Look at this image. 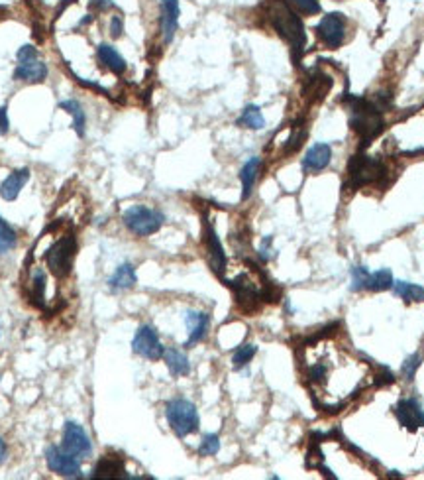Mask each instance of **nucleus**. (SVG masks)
I'll return each mask as SVG.
<instances>
[{
	"label": "nucleus",
	"instance_id": "e433bc0d",
	"mask_svg": "<svg viewBox=\"0 0 424 480\" xmlns=\"http://www.w3.org/2000/svg\"><path fill=\"white\" fill-rule=\"evenodd\" d=\"M11 131V120H8V109L2 107L0 109V136H4L6 132Z\"/></svg>",
	"mask_w": 424,
	"mask_h": 480
},
{
	"label": "nucleus",
	"instance_id": "c9c22d12",
	"mask_svg": "<svg viewBox=\"0 0 424 480\" xmlns=\"http://www.w3.org/2000/svg\"><path fill=\"white\" fill-rule=\"evenodd\" d=\"M110 34H112V38H120L124 34V20H122V16H112L110 18Z\"/></svg>",
	"mask_w": 424,
	"mask_h": 480
},
{
	"label": "nucleus",
	"instance_id": "6e6552de",
	"mask_svg": "<svg viewBox=\"0 0 424 480\" xmlns=\"http://www.w3.org/2000/svg\"><path fill=\"white\" fill-rule=\"evenodd\" d=\"M46 462H48V469L55 474H61L65 479H83L81 459L67 453L63 447L50 445L46 449Z\"/></svg>",
	"mask_w": 424,
	"mask_h": 480
},
{
	"label": "nucleus",
	"instance_id": "f704fd0d",
	"mask_svg": "<svg viewBox=\"0 0 424 480\" xmlns=\"http://www.w3.org/2000/svg\"><path fill=\"white\" fill-rule=\"evenodd\" d=\"M395 382V374L387 366H379V372L375 374V384L377 386H389Z\"/></svg>",
	"mask_w": 424,
	"mask_h": 480
},
{
	"label": "nucleus",
	"instance_id": "6ab92c4d",
	"mask_svg": "<svg viewBox=\"0 0 424 480\" xmlns=\"http://www.w3.org/2000/svg\"><path fill=\"white\" fill-rule=\"evenodd\" d=\"M136 281H138V276H136L134 264L124 262V264H120L116 272L109 278V288L112 291H128L136 286Z\"/></svg>",
	"mask_w": 424,
	"mask_h": 480
},
{
	"label": "nucleus",
	"instance_id": "4468645a",
	"mask_svg": "<svg viewBox=\"0 0 424 480\" xmlns=\"http://www.w3.org/2000/svg\"><path fill=\"white\" fill-rule=\"evenodd\" d=\"M159 24H161V36L165 44H171L175 38V32L179 28V16H181V6L179 0H161L159 4Z\"/></svg>",
	"mask_w": 424,
	"mask_h": 480
},
{
	"label": "nucleus",
	"instance_id": "393cba45",
	"mask_svg": "<svg viewBox=\"0 0 424 480\" xmlns=\"http://www.w3.org/2000/svg\"><path fill=\"white\" fill-rule=\"evenodd\" d=\"M236 124L247 131H261L266 126V119L257 105H247L246 109L242 110V114L238 116Z\"/></svg>",
	"mask_w": 424,
	"mask_h": 480
},
{
	"label": "nucleus",
	"instance_id": "1a4fd4ad",
	"mask_svg": "<svg viewBox=\"0 0 424 480\" xmlns=\"http://www.w3.org/2000/svg\"><path fill=\"white\" fill-rule=\"evenodd\" d=\"M316 36L324 44L328 50H338L346 40V18L340 12H330L322 16L315 28Z\"/></svg>",
	"mask_w": 424,
	"mask_h": 480
},
{
	"label": "nucleus",
	"instance_id": "20e7f679",
	"mask_svg": "<svg viewBox=\"0 0 424 480\" xmlns=\"http://www.w3.org/2000/svg\"><path fill=\"white\" fill-rule=\"evenodd\" d=\"M122 220H124L126 229L132 234H136V236H151L163 227L165 215L161 211L151 209V207H146V205H134V207L124 211Z\"/></svg>",
	"mask_w": 424,
	"mask_h": 480
},
{
	"label": "nucleus",
	"instance_id": "f257e3e1",
	"mask_svg": "<svg viewBox=\"0 0 424 480\" xmlns=\"http://www.w3.org/2000/svg\"><path fill=\"white\" fill-rule=\"evenodd\" d=\"M348 109H350V126L352 131L360 134V138L365 144H369V140H374L379 132L383 131V119L381 112L377 110L371 100L360 99V97H346Z\"/></svg>",
	"mask_w": 424,
	"mask_h": 480
},
{
	"label": "nucleus",
	"instance_id": "2eb2a0df",
	"mask_svg": "<svg viewBox=\"0 0 424 480\" xmlns=\"http://www.w3.org/2000/svg\"><path fill=\"white\" fill-rule=\"evenodd\" d=\"M330 160H332V148L324 142H318L306 150L303 158V170L308 173H318L330 166Z\"/></svg>",
	"mask_w": 424,
	"mask_h": 480
},
{
	"label": "nucleus",
	"instance_id": "4c0bfd02",
	"mask_svg": "<svg viewBox=\"0 0 424 480\" xmlns=\"http://www.w3.org/2000/svg\"><path fill=\"white\" fill-rule=\"evenodd\" d=\"M6 453H8V449H6V443H4V439L0 437V465H2L4 459H6Z\"/></svg>",
	"mask_w": 424,
	"mask_h": 480
},
{
	"label": "nucleus",
	"instance_id": "72a5a7b5",
	"mask_svg": "<svg viewBox=\"0 0 424 480\" xmlns=\"http://www.w3.org/2000/svg\"><path fill=\"white\" fill-rule=\"evenodd\" d=\"M273 239L271 236H266V239L261 240V244H259V258L264 262H269L273 256H275V251H273Z\"/></svg>",
	"mask_w": 424,
	"mask_h": 480
},
{
	"label": "nucleus",
	"instance_id": "f8f14e48",
	"mask_svg": "<svg viewBox=\"0 0 424 480\" xmlns=\"http://www.w3.org/2000/svg\"><path fill=\"white\" fill-rule=\"evenodd\" d=\"M203 234H205V246H207V254H208V262H210V268L217 272L218 276L222 278L224 272H226L228 266V258L226 252H224V246L222 242L218 239V232L212 227V222L208 219H205V225H203Z\"/></svg>",
	"mask_w": 424,
	"mask_h": 480
},
{
	"label": "nucleus",
	"instance_id": "9d476101",
	"mask_svg": "<svg viewBox=\"0 0 424 480\" xmlns=\"http://www.w3.org/2000/svg\"><path fill=\"white\" fill-rule=\"evenodd\" d=\"M132 350L136 354H139L142 359L148 360H159L163 359V354H165V347L159 339L156 327H151V325L138 327L134 339H132Z\"/></svg>",
	"mask_w": 424,
	"mask_h": 480
},
{
	"label": "nucleus",
	"instance_id": "412c9836",
	"mask_svg": "<svg viewBox=\"0 0 424 480\" xmlns=\"http://www.w3.org/2000/svg\"><path fill=\"white\" fill-rule=\"evenodd\" d=\"M97 55H99V61L107 67V69H110L112 73H116V75H122L124 71H126V60L122 58L118 53V50L114 48V46H110V44H100L99 48H97Z\"/></svg>",
	"mask_w": 424,
	"mask_h": 480
},
{
	"label": "nucleus",
	"instance_id": "39448f33",
	"mask_svg": "<svg viewBox=\"0 0 424 480\" xmlns=\"http://www.w3.org/2000/svg\"><path fill=\"white\" fill-rule=\"evenodd\" d=\"M77 254V240L71 234L61 236L46 252V264L55 278H67L73 270V258Z\"/></svg>",
	"mask_w": 424,
	"mask_h": 480
},
{
	"label": "nucleus",
	"instance_id": "5701e85b",
	"mask_svg": "<svg viewBox=\"0 0 424 480\" xmlns=\"http://www.w3.org/2000/svg\"><path fill=\"white\" fill-rule=\"evenodd\" d=\"M60 109L65 110V112H69L71 119H73V131H75V134L79 136V138H83L85 136V132H87V114H85V110H83V107H81L79 100L75 99H69V100H61L60 102Z\"/></svg>",
	"mask_w": 424,
	"mask_h": 480
},
{
	"label": "nucleus",
	"instance_id": "c85d7f7f",
	"mask_svg": "<svg viewBox=\"0 0 424 480\" xmlns=\"http://www.w3.org/2000/svg\"><path fill=\"white\" fill-rule=\"evenodd\" d=\"M16 244H18V234H16V230L12 229L11 225L0 217V256L6 254V252L14 251Z\"/></svg>",
	"mask_w": 424,
	"mask_h": 480
},
{
	"label": "nucleus",
	"instance_id": "9b49d317",
	"mask_svg": "<svg viewBox=\"0 0 424 480\" xmlns=\"http://www.w3.org/2000/svg\"><path fill=\"white\" fill-rule=\"evenodd\" d=\"M61 447L75 455L77 459H89L93 455V443H90L87 431L81 427L77 421H65L63 425V437H61Z\"/></svg>",
	"mask_w": 424,
	"mask_h": 480
},
{
	"label": "nucleus",
	"instance_id": "f3484780",
	"mask_svg": "<svg viewBox=\"0 0 424 480\" xmlns=\"http://www.w3.org/2000/svg\"><path fill=\"white\" fill-rule=\"evenodd\" d=\"M30 180V170L28 168H20V170L8 173V178L0 183V197L4 201H16L24 185Z\"/></svg>",
	"mask_w": 424,
	"mask_h": 480
},
{
	"label": "nucleus",
	"instance_id": "7c9ffc66",
	"mask_svg": "<svg viewBox=\"0 0 424 480\" xmlns=\"http://www.w3.org/2000/svg\"><path fill=\"white\" fill-rule=\"evenodd\" d=\"M220 451V437L214 433H208L203 437L200 445H198V455L200 457H214Z\"/></svg>",
	"mask_w": 424,
	"mask_h": 480
},
{
	"label": "nucleus",
	"instance_id": "cd10ccee",
	"mask_svg": "<svg viewBox=\"0 0 424 480\" xmlns=\"http://www.w3.org/2000/svg\"><path fill=\"white\" fill-rule=\"evenodd\" d=\"M256 354H257L256 345H254V342H244V345H240V347L234 350V354H232V366H234L236 371H240V368L247 366Z\"/></svg>",
	"mask_w": 424,
	"mask_h": 480
},
{
	"label": "nucleus",
	"instance_id": "aec40b11",
	"mask_svg": "<svg viewBox=\"0 0 424 480\" xmlns=\"http://www.w3.org/2000/svg\"><path fill=\"white\" fill-rule=\"evenodd\" d=\"M259 170H261V160L254 156L242 166L240 171V181H242V201H247L254 193V185H256L257 178H259Z\"/></svg>",
	"mask_w": 424,
	"mask_h": 480
},
{
	"label": "nucleus",
	"instance_id": "7ed1b4c3",
	"mask_svg": "<svg viewBox=\"0 0 424 480\" xmlns=\"http://www.w3.org/2000/svg\"><path fill=\"white\" fill-rule=\"evenodd\" d=\"M165 420H167L169 427L177 437H187L198 431V411L197 406L193 401L185 400V398H175L169 400L165 406Z\"/></svg>",
	"mask_w": 424,
	"mask_h": 480
},
{
	"label": "nucleus",
	"instance_id": "a878e982",
	"mask_svg": "<svg viewBox=\"0 0 424 480\" xmlns=\"http://www.w3.org/2000/svg\"><path fill=\"white\" fill-rule=\"evenodd\" d=\"M30 298L34 305H38L41 309L46 307V274L41 268H36L32 272Z\"/></svg>",
	"mask_w": 424,
	"mask_h": 480
},
{
	"label": "nucleus",
	"instance_id": "bb28decb",
	"mask_svg": "<svg viewBox=\"0 0 424 480\" xmlns=\"http://www.w3.org/2000/svg\"><path fill=\"white\" fill-rule=\"evenodd\" d=\"M393 274L391 270H383L379 272H369V278H367V284H365V290L369 291H387L393 288Z\"/></svg>",
	"mask_w": 424,
	"mask_h": 480
},
{
	"label": "nucleus",
	"instance_id": "c756f323",
	"mask_svg": "<svg viewBox=\"0 0 424 480\" xmlns=\"http://www.w3.org/2000/svg\"><path fill=\"white\" fill-rule=\"evenodd\" d=\"M420 364H423V354L420 352H413L411 356H406L403 362V366H401V376H403L404 380H414V376H416V371L420 368Z\"/></svg>",
	"mask_w": 424,
	"mask_h": 480
},
{
	"label": "nucleus",
	"instance_id": "473e14b6",
	"mask_svg": "<svg viewBox=\"0 0 424 480\" xmlns=\"http://www.w3.org/2000/svg\"><path fill=\"white\" fill-rule=\"evenodd\" d=\"M350 276H352V286H350V290H365V284H367V278H369V270H367L365 266H354V268L350 270Z\"/></svg>",
	"mask_w": 424,
	"mask_h": 480
},
{
	"label": "nucleus",
	"instance_id": "f03ea898",
	"mask_svg": "<svg viewBox=\"0 0 424 480\" xmlns=\"http://www.w3.org/2000/svg\"><path fill=\"white\" fill-rule=\"evenodd\" d=\"M271 24L275 32L291 44V50H293V55L295 60L299 61V55L303 53V48H305V26L299 18V12H295L287 2H279L271 8Z\"/></svg>",
	"mask_w": 424,
	"mask_h": 480
},
{
	"label": "nucleus",
	"instance_id": "dca6fc26",
	"mask_svg": "<svg viewBox=\"0 0 424 480\" xmlns=\"http://www.w3.org/2000/svg\"><path fill=\"white\" fill-rule=\"evenodd\" d=\"M185 325L189 329V339L185 347H193L207 337L210 327V315L205 311H187L185 313Z\"/></svg>",
	"mask_w": 424,
	"mask_h": 480
},
{
	"label": "nucleus",
	"instance_id": "4be33fe9",
	"mask_svg": "<svg viewBox=\"0 0 424 480\" xmlns=\"http://www.w3.org/2000/svg\"><path fill=\"white\" fill-rule=\"evenodd\" d=\"M163 360H165V366H167L169 374H171L173 378L189 376V374H191V362H189L187 354H185L183 350L165 349Z\"/></svg>",
	"mask_w": 424,
	"mask_h": 480
},
{
	"label": "nucleus",
	"instance_id": "b1692460",
	"mask_svg": "<svg viewBox=\"0 0 424 480\" xmlns=\"http://www.w3.org/2000/svg\"><path fill=\"white\" fill-rule=\"evenodd\" d=\"M391 290L395 291V295H399L406 303H423L424 301V288L418 286V284L397 280L393 281V288Z\"/></svg>",
	"mask_w": 424,
	"mask_h": 480
},
{
	"label": "nucleus",
	"instance_id": "a211bd4d",
	"mask_svg": "<svg viewBox=\"0 0 424 480\" xmlns=\"http://www.w3.org/2000/svg\"><path fill=\"white\" fill-rule=\"evenodd\" d=\"M124 472H126V469H124L122 457L104 455L97 462V467L93 470L90 479H128V474H124Z\"/></svg>",
	"mask_w": 424,
	"mask_h": 480
},
{
	"label": "nucleus",
	"instance_id": "2f4dec72",
	"mask_svg": "<svg viewBox=\"0 0 424 480\" xmlns=\"http://www.w3.org/2000/svg\"><path fill=\"white\" fill-rule=\"evenodd\" d=\"M287 4L295 12L305 14V16H313V14L320 12V2L318 0H287Z\"/></svg>",
	"mask_w": 424,
	"mask_h": 480
},
{
	"label": "nucleus",
	"instance_id": "423d86ee",
	"mask_svg": "<svg viewBox=\"0 0 424 480\" xmlns=\"http://www.w3.org/2000/svg\"><path fill=\"white\" fill-rule=\"evenodd\" d=\"M385 175L383 161L377 160L374 156H365V154H357L354 156L350 164H348V180L352 187H364L369 183L379 181Z\"/></svg>",
	"mask_w": 424,
	"mask_h": 480
},
{
	"label": "nucleus",
	"instance_id": "0eeeda50",
	"mask_svg": "<svg viewBox=\"0 0 424 480\" xmlns=\"http://www.w3.org/2000/svg\"><path fill=\"white\" fill-rule=\"evenodd\" d=\"M18 65L14 69V79L16 81H26V83H41L48 77V65L46 61H41L38 58V50L26 44L22 46L18 53H16Z\"/></svg>",
	"mask_w": 424,
	"mask_h": 480
},
{
	"label": "nucleus",
	"instance_id": "ddd939ff",
	"mask_svg": "<svg viewBox=\"0 0 424 480\" xmlns=\"http://www.w3.org/2000/svg\"><path fill=\"white\" fill-rule=\"evenodd\" d=\"M395 415L404 429L416 431L424 427V411L414 398H403L395 406Z\"/></svg>",
	"mask_w": 424,
	"mask_h": 480
}]
</instances>
